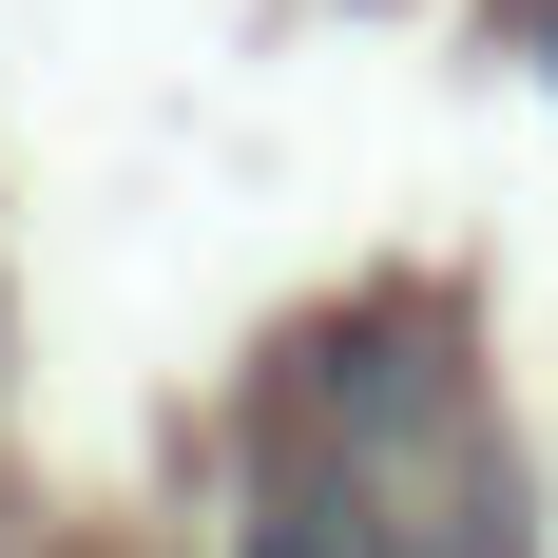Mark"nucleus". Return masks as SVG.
Here are the masks:
<instances>
[{"label": "nucleus", "instance_id": "1", "mask_svg": "<svg viewBox=\"0 0 558 558\" xmlns=\"http://www.w3.org/2000/svg\"><path fill=\"white\" fill-rule=\"evenodd\" d=\"M251 558H366V501H347V482H289V501L251 520Z\"/></svg>", "mask_w": 558, "mask_h": 558}, {"label": "nucleus", "instance_id": "2", "mask_svg": "<svg viewBox=\"0 0 558 558\" xmlns=\"http://www.w3.org/2000/svg\"><path fill=\"white\" fill-rule=\"evenodd\" d=\"M539 58H558V39H539Z\"/></svg>", "mask_w": 558, "mask_h": 558}]
</instances>
